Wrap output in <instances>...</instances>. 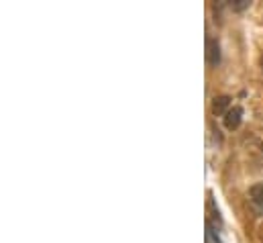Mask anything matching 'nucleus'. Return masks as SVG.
<instances>
[{"label": "nucleus", "mask_w": 263, "mask_h": 243, "mask_svg": "<svg viewBox=\"0 0 263 243\" xmlns=\"http://www.w3.org/2000/svg\"><path fill=\"white\" fill-rule=\"evenodd\" d=\"M261 149H263V145H261Z\"/></svg>", "instance_id": "7"}, {"label": "nucleus", "mask_w": 263, "mask_h": 243, "mask_svg": "<svg viewBox=\"0 0 263 243\" xmlns=\"http://www.w3.org/2000/svg\"><path fill=\"white\" fill-rule=\"evenodd\" d=\"M241 119H243L241 106H232V109L224 115V127H226L228 131H232V129H236V127L241 125Z\"/></svg>", "instance_id": "2"}, {"label": "nucleus", "mask_w": 263, "mask_h": 243, "mask_svg": "<svg viewBox=\"0 0 263 243\" xmlns=\"http://www.w3.org/2000/svg\"><path fill=\"white\" fill-rule=\"evenodd\" d=\"M249 196H251L253 204H255V206L263 212V182H261V184H255V186H251Z\"/></svg>", "instance_id": "3"}, {"label": "nucleus", "mask_w": 263, "mask_h": 243, "mask_svg": "<svg viewBox=\"0 0 263 243\" xmlns=\"http://www.w3.org/2000/svg\"><path fill=\"white\" fill-rule=\"evenodd\" d=\"M228 106H230V98L228 96H218L212 102V113L214 115H226L228 113Z\"/></svg>", "instance_id": "4"}, {"label": "nucleus", "mask_w": 263, "mask_h": 243, "mask_svg": "<svg viewBox=\"0 0 263 243\" xmlns=\"http://www.w3.org/2000/svg\"><path fill=\"white\" fill-rule=\"evenodd\" d=\"M261 66H263V56H261Z\"/></svg>", "instance_id": "6"}, {"label": "nucleus", "mask_w": 263, "mask_h": 243, "mask_svg": "<svg viewBox=\"0 0 263 243\" xmlns=\"http://www.w3.org/2000/svg\"><path fill=\"white\" fill-rule=\"evenodd\" d=\"M249 5H251L249 0H234V3H232V9H234V11H245Z\"/></svg>", "instance_id": "5"}, {"label": "nucleus", "mask_w": 263, "mask_h": 243, "mask_svg": "<svg viewBox=\"0 0 263 243\" xmlns=\"http://www.w3.org/2000/svg\"><path fill=\"white\" fill-rule=\"evenodd\" d=\"M206 60L210 66H218L220 64V45L216 39H208L206 41Z\"/></svg>", "instance_id": "1"}]
</instances>
